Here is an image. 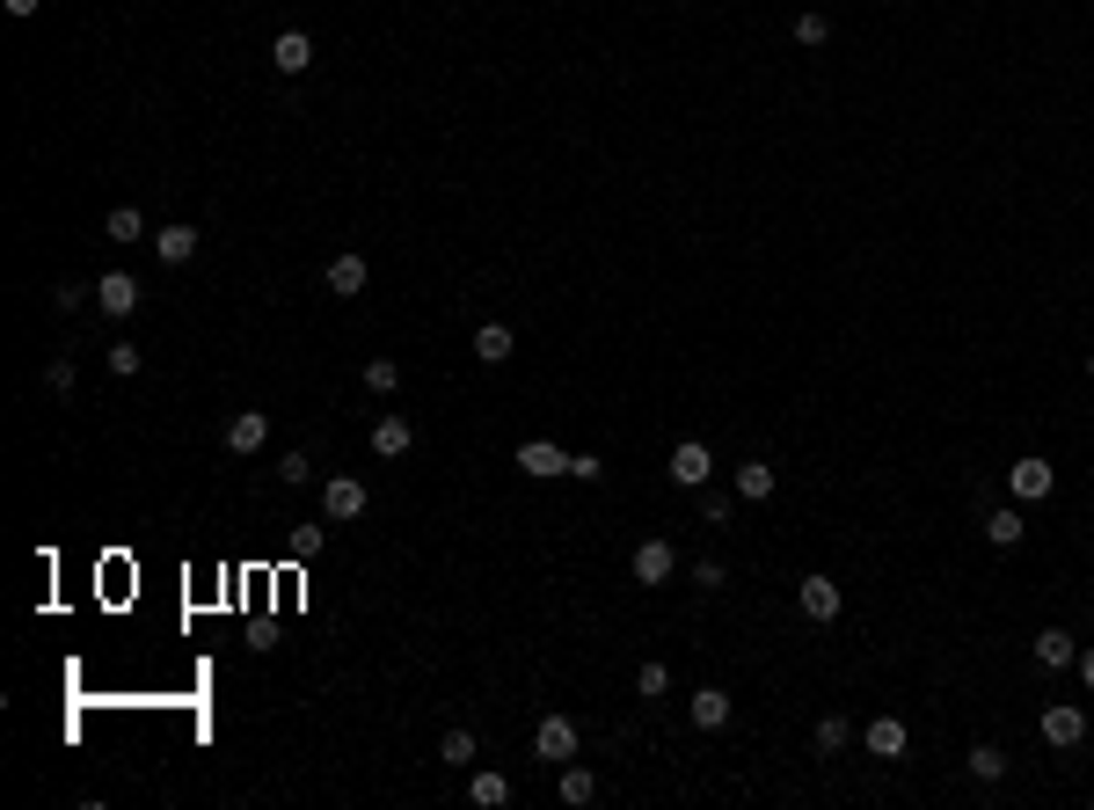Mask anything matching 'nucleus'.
Instances as JSON below:
<instances>
[{"instance_id":"9","label":"nucleus","mask_w":1094,"mask_h":810,"mask_svg":"<svg viewBox=\"0 0 1094 810\" xmlns=\"http://www.w3.org/2000/svg\"><path fill=\"white\" fill-rule=\"evenodd\" d=\"M96 307L102 315H132V307H139V278H132V270H102Z\"/></svg>"},{"instance_id":"29","label":"nucleus","mask_w":1094,"mask_h":810,"mask_svg":"<svg viewBox=\"0 0 1094 810\" xmlns=\"http://www.w3.org/2000/svg\"><path fill=\"white\" fill-rule=\"evenodd\" d=\"M635 694H642V701H664V694H672V672H664V664H642V672H635Z\"/></svg>"},{"instance_id":"2","label":"nucleus","mask_w":1094,"mask_h":810,"mask_svg":"<svg viewBox=\"0 0 1094 810\" xmlns=\"http://www.w3.org/2000/svg\"><path fill=\"white\" fill-rule=\"evenodd\" d=\"M664 475H672L679 490H708V475H715V453H708L701 439H679V445H672V461H664Z\"/></svg>"},{"instance_id":"5","label":"nucleus","mask_w":1094,"mask_h":810,"mask_svg":"<svg viewBox=\"0 0 1094 810\" xmlns=\"http://www.w3.org/2000/svg\"><path fill=\"white\" fill-rule=\"evenodd\" d=\"M511 467H526L533 482H555V475H569V453H562L555 439H526L518 453H511Z\"/></svg>"},{"instance_id":"17","label":"nucleus","mask_w":1094,"mask_h":810,"mask_svg":"<svg viewBox=\"0 0 1094 810\" xmlns=\"http://www.w3.org/2000/svg\"><path fill=\"white\" fill-rule=\"evenodd\" d=\"M270 66H278V74H307V66H315V45H307L299 29H285V37L270 45Z\"/></svg>"},{"instance_id":"36","label":"nucleus","mask_w":1094,"mask_h":810,"mask_svg":"<svg viewBox=\"0 0 1094 810\" xmlns=\"http://www.w3.org/2000/svg\"><path fill=\"white\" fill-rule=\"evenodd\" d=\"M729 512H737V496H701V518H708V526H729Z\"/></svg>"},{"instance_id":"14","label":"nucleus","mask_w":1094,"mask_h":810,"mask_svg":"<svg viewBox=\"0 0 1094 810\" xmlns=\"http://www.w3.org/2000/svg\"><path fill=\"white\" fill-rule=\"evenodd\" d=\"M774 490H780V475H774L766 461H745V467H737V504H766Z\"/></svg>"},{"instance_id":"26","label":"nucleus","mask_w":1094,"mask_h":810,"mask_svg":"<svg viewBox=\"0 0 1094 810\" xmlns=\"http://www.w3.org/2000/svg\"><path fill=\"white\" fill-rule=\"evenodd\" d=\"M847 745H853V723L847 715H825V723H818V752L832 760V752H847Z\"/></svg>"},{"instance_id":"38","label":"nucleus","mask_w":1094,"mask_h":810,"mask_svg":"<svg viewBox=\"0 0 1094 810\" xmlns=\"http://www.w3.org/2000/svg\"><path fill=\"white\" fill-rule=\"evenodd\" d=\"M0 8H8V15H15V23H29V15H37V8H45V0H0Z\"/></svg>"},{"instance_id":"1","label":"nucleus","mask_w":1094,"mask_h":810,"mask_svg":"<svg viewBox=\"0 0 1094 810\" xmlns=\"http://www.w3.org/2000/svg\"><path fill=\"white\" fill-rule=\"evenodd\" d=\"M1050 490H1058V467H1050L1044 453H1021V461L1007 467V496H1015V504H1044Z\"/></svg>"},{"instance_id":"31","label":"nucleus","mask_w":1094,"mask_h":810,"mask_svg":"<svg viewBox=\"0 0 1094 810\" xmlns=\"http://www.w3.org/2000/svg\"><path fill=\"white\" fill-rule=\"evenodd\" d=\"M139 366H146V351H139V344H110V372H118V380H132Z\"/></svg>"},{"instance_id":"33","label":"nucleus","mask_w":1094,"mask_h":810,"mask_svg":"<svg viewBox=\"0 0 1094 810\" xmlns=\"http://www.w3.org/2000/svg\"><path fill=\"white\" fill-rule=\"evenodd\" d=\"M599 475H606L599 453H569V482H599Z\"/></svg>"},{"instance_id":"34","label":"nucleus","mask_w":1094,"mask_h":810,"mask_svg":"<svg viewBox=\"0 0 1094 810\" xmlns=\"http://www.w3.org/2000/svg\"><path fill=\"white\" fill-rule=\"evenodd\" d=\"M81 299H96V285H51V307H59V315H73Z\"/></svg>"},{"instance_id":"25","label":"nucleus","mask_w":1094,"mask_h":810,"mask_svg":"<svg viewBox=\"0 0 1094 810\" xmlns=\"http://www.w3.org/2000/svg\"><path fill=\"white\" fill-rule=\"evenodd\" d=\"M438 760L475 766V731H467V723H453V731H445V745H438Z\"/></svg>"},{"instance_id":"27","label":"nucleus","mask_w":1094,"mask_h":810,"mask_svg":"<svg viewBox=\"0 0 1094 810\" xmlns=\"http://www.w3.org/2000/svg\"><path fill=\"white\" fill-rule=\"evenodd\" d=\"M285 548H292V563H315L321 548H329V533H321V526H292V540H285Z\"/></svg>"},{"instance_id":"3","label":"nucleus","mask_w":1094,"mask_h":810,"mask_svg":"<svg viewBox=\"0 0 1094 810\" xmlns=\"http://www.w3.org/2000/svg\"><path fill=\"white\" fill-rule=\"evenodd\" d=\"M577 745H583V737H577V723H569V715H540L533 752H540L548 766H569V760H577Z\"/></svg>"},{"instance_id":"28","label":"nucleus","mask_w":1094,"mask_h":810,"mask_svg":"<svg viewBox=\"0 0 1094 810\" xmlns=\"http://www.w3.org/2000/svg\"><path fill=\"white\" fill-rule=\"evenodd\" d=\"M825 37H832V23L818 15V8H802V15H796V45H802V51H818Z\"/></svg>"},{"instance_id":"15","label":"nucleus","mask_w":1094,"mask_h":810,"mask_svg":"<svg viewBox=\"0 0 1094 810\" xmlns=\"http://www.w3.org/2000/svg\"><path fill=\"white\" fill-rule=\"evenodd\" d=\"M263 439H270V417H263V409H242V417L226 424V453H256Z\"/></svg>"},{"instance_id":"16","label":"nucleus","mask_w":1094,"mask_h":810,"mask_svg":"<svg viewBox=\"0 0 1094 810\" xmlns=\"http://www.w3.org/2000/svg\"><path fill=\"white\" fill-rule=\"evenodd\" d=\"M686 715H693L701 731H723V723H729V694H723V687H701V694H686Z\"/></svg>"},{"instance_id":"37","label":"nucleus","mask_w":1094,"mask_h":810,"mask_svg":"<svg viewBox=\"0 0 1094 810\" xmlns=\"http://www.w3.org/2000/svg\"><path fill=\"white\" fill-rule=\"evenodd\" d=\"M693 591H723V563H693Z\"/></svg>"},{"instance_id":"12","label":"nucleus","mask_w":1094,"mask_h":810,"mask_svg":"<svg viewBox=\"0 0 1094 810\" xmlns=\"http://www.w3.org/2000/svg\"><path fill=\"white\" fill-rule=\"evenodd\" d=\"M555 796H562L569 810H583L591 796H599V774H591V766H577V760H569V766H555Z\"/></svg>"},{"instance_id":"22","label":"nucleus","mask_w":1094,"mask_h":810,"mask_svg":"<svg viewBox=\"0 0 1094 810\" xmlns=\"http://www.w3.org/2000/svg\"><path fill=\"white\" fill-rule=\"evenodd\" d=\"M467 796H475V803H482V810H504V803H511V782H504V774H496V766H482V774L467 782Z\"/></svg>"},{"instance_id":"23","label":"nucleus","mask_w":1094,"mask_h":810,"mask_svg":"<svg viewBox=\"0 0 1094 810\" xmlns=\"http://www.w3.org/2000/svg\"><path fill=\"white\" fill-rule=\"evenodd\" d=\"M102 242H146V220H139V205H118V212L102 220Z\"/></svg>"},{"instance_id":"7","label":"nucleus","mask_w":1094,"mask_h":810,"mask_svg":"<svg viewBox=\"0 0 1094 810\" xmlns=\"http://www.w3.org/2000/svg\"><path fill=\"white\" fill-rule=\"evenodd\" d=\"M365 278H372V270H365V256H358V248L329 256V270H321V285H329L336 299H358V293H365Z\"/></svg>"},{"instance_id":"8","label":"nucleus","mask_w":1094,"mask_h":810,"mask_svg":"<svg viewBox=\"0 0 1094 810\" xmlns=\"http://www.w3.org/2000/svg\"><path fill=\"white\" fill-rule=\"evenodd\" d=\"M796 606H802V621H839V585L832 577H802Z\"/></svg>"},{"instance_id":"10","label":"nucleus","mask_w":1094,"mask_h":810,"mask_svg":"<svg viewBox=\"0 0 1094 810\" xmlns=\"http://www.w3.org/2000/svg\"><path fill=\"white\" fill-rule=\"evenodd\" d=\"M1087 737V709H1072V701H1058V709H1044V745H1080Z\"/></svg>"},{"instance_id":"19","label":"nucleus","mask_w":1094,"mask_h":810,"mask_svg":"<svg viewBox=\"0 0 1094 810\" xmlns=\"http://www.w3.org/2000/svg\"><path fill=\"white\" fill-rule=\"evenodd\" d=\"M153 248H161V263H190V256H197V226H183V220L161 226V234H153Z\"/></svg>"},{"instance_id":"30","label":"nucleus","mask_w":1094,"mask_h":810,"mask_svg":"<svg viewBox=\"0 0 1094 810\" xmlns=\"http://www.w3.org/2000/svg\"><path fill=\"white\" fill-rule=\"evenodd\" d=\"M365 388H372V394H394V388H402V366H394V358H372V366H365Z\"/></svg>"},{"instance_id":"11","label":"nucleus","mask_w":1094,"mask_h":810,"mask_svg":"<svg viewBox=\"0 0 1094 810\" xmlns=\"http://www.w3.org/2000/svg\"><path fill=\"white\" fill-rule=\"evenodd\" d=\"M409 445H416V424L409 417H380V424H372V453H380V461H402Z\"/></svg>"},{"instance_id":"21","label":"nucleus","mask_w":1094,"mask_h":810,"mask_svg":"<svg viewBox=\"0 0 1094 810\" xmlns=\"http://www.w3.org/2000/svg\"><path fill=\"white\" fill-rule=\"evenodd\" d=\"M1021 533H1029V526H1021V512H1015V504L985 512V540H993V548H1021Z\"/></svg>"},{"instance_id":"35","label":"nucleus","mask_w":1094,"mask_h":810,"mask_svg":"<svg viewBox=\"0 0 1094 810\" xmlns=\"http://www.w3.org/2000/svg\"><path fill=\"white\" fill-rule=\"evenodd\" d=\"M45 388H51V394H73V358H51V366H45Z\"/></svg>"},{"instance_id":"32","label":"nucleus","mask_w":1094,"mask_h":810,"mask_svg":"<svg viewBox=\"0 0 1094 810\" xmlns=\"http://www.w3.org/2000/svg\"><path fill=\"white\" fill-rule=\"evenodd\" d=\"M278 482H315V461H307V453H285V461H278Z\"/></svg>"},{"instance_id":"24","label":"nucleus","mask_w":1094,"mask_h":810,"mask_svg":"<svg viewBox=\"0 0 1094 810\" xmlns=\"http://www.w3.org/2000/svg\"><path fill=\"white\" fill-rule=\"evenodd\" d=\"M999 774H1007V752H999V745H971V782L993 788Z\"/></svg>"},{"instance_id":"13","label":"nucleus","mask_w":1094,"mask_h":810,"mask_svg":"<svg viewBox=\"0 0 1094 810\" xmlns=\"http://www.w3.org/2000/svg\"><path fill=\"white\" fill-rule=\"evenodd\" d=\"M861 745H869V760H898L905 752V723L898 715H875L869 731H861Z\"/></svg>"},{"instance_id":"4","label":"nucleus","mask_w":1094,"mask_h":810,"mask_svg":"<svg viewBox=\"0 0 1094 810\" xmlns=\"http://www.w3.org/2000/svg\"><path fill=\"white\" fill-rule=\"evenodd\" d=\"M365 504H372V490H365L358 475H329V482H321V512L336 518V526L343 518H365Z\"/></svg>"},{"instance_id":"40","label":"nucleus","mask_w":1094,"mask_h":810,"mask_svg":"<svg viewBox=\"0 0 1094 810\" xmlns=\"http://www.w3.org/2000/svg\"><path fill=\"white\" fill-rule=\"evenodd\" d=\"M1087 380H1094V351H1087Z\"/></svg>"},{"instance_id":"39","label":"nucleus","mask_w":1094,"mask_h":810,"mask_svg":"<svg viewBox=\"0 0 1094 810\" xmlns=\"http://www.w3.org/2000/svg\"><path fill=\"white\" fill-rule=\"evenodd\" d=\"M1080 679H1087V694H1094V650H1080Z\"/></svg>"},{"instance_id":"6","label":"nucleus","mask_w":1094,"mask_h":810,"mask_svg":"<svg viewBox=\"0 0 1094 810\" xmlns=\"http://www.w3.org/2000/svg\"><path fill=\"white\" fill-rule=\"evenodd\" d=\"M628 569H635V585H672V569H679V548H672V540H642Z\"/></svg>"},{"instance_id":"18","label":"nucleus","mask_w":1094,"mask_h":810,"mask_svg":"<svg viewBox=\"0 0 1094 810\" xmlns=\"http://www.w3.org/2000/svg\"><path fill=\"white\" fill-rule=\"evenodd\" d=\"M1036 664H1044V672H1066V664H1080V642H1072L1066 628H1044V636H1036Z\"/></svg>"},{"instance_id":"20","label":"nucleus","mask_w":1094,"mask_h":810,"mask_svg":"<svg viewBox=\"0 0 1094 810\" xmlns=\"http://www.w3.org/2000/svg\"><path fill=\"white\" fill-rule=\"evenodd\" d=\"M511 351H518V344H511L504 321H482V329H475V358H482V366H504Z\"/></svg>"}]
</instances>
